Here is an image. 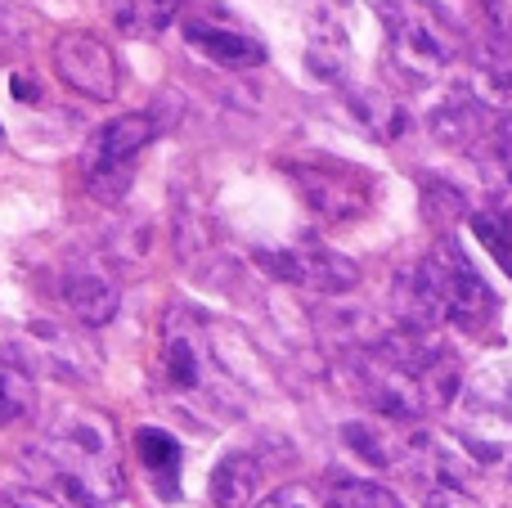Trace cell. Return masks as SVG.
<instances>
[{
    "mask_svg": "<svg viewBox=\"0 0 512 508\" xmlns=\"http://www.w3.org/2000/svg\"><path fill=\"white\" fill-rule=\"evenodd\" d=\"M355 392L391 419H427L459 392V360L436 333L405 329L378 333L346 360Z\"/></svg>",
    "mask_w": 512,
    "mask_h": 508,
    "instance_id": "cell-1",
    "label": "cell"
},
{
    "mask_svg": "<svg viewBox=\"0 0 512 508\" xmlns=\"http://www.w3.org/2000/svg\"><path fill=\"white\" fill-rule=\"evenodd\" d=\"M32 464H41V486L81 508H113L126 491L122 459L108 419L90 410H63L32 446Z\"/></svg>",
    "mask_w": 512,
    "mask_h": 508,
    "instance_id": "cell-2",
    "label": "cell"
},
{
    "mask_svg": "<svg viewBox=\"0 0 512 508\" xmlns=\"http://www.w3.org/2000/svg\"><path fill=\"white\" fill-rule=\"evenodd\" d=\"M396 311L405 329L436 333L441 324H454L463 333H477L495 315V293L472 270L459 243L445 239L396 279Z\"/></svg>",
    "mask_w": 512,
    "mask_h": 508,
    "instance_id": "cell-3",
    "label": "cell"
},
{
    "mask_svg": "<svg viewBox=\"0 0 512 508\" xmlns=\"http://www.w3.org/2000/svg\"><path fill=\"white\" fill-rule=\"evenodd\" d=\"M162 374H167V387L194 414H207L216 423L243 414L239 378L230 374L221 347H216L212 320L198 306L176 302L167 311V324H162Z\"/></svg>",
    "mask_w": 512,
    "mask_h": 508,
    "instance_id": "cell-4",
    "label": "cell"
},
{
    "mask_svg": "<svg viewBox=\"0 0 512 508\" xmlns=\"http://www.w3.org/2000/svg\"><path fill=\"white\" fill-rule=\"evenodd\" d=\"M378 14L387 27L391 59L409 81L436 77L463 54V27L436 0H378Z\"/></svg>",
    "mask_w": 512,
    "mask_h": 508,
    "instance_id": "cell-5",
    "label": "cell"
},
{
    "mask_svg": "<svg viewBox=\"0 0 512 508\" xmlns=\"http://www.w3.org/2000/svg\"><path fill=\"white\" fill-rule=\"evenodd\" d=\"M463 450L472 464H512V365H486L463 392Z\"/></svg>",
    "mask_w": 512,
    "mask_h": 508,
    "instance_id": "cell-6",
    "label": "cell"
},
{
    "mask_svg": "<svg viewBox=\"0 0 512 508\" xmlns=\"http://www.w3.org/2000/svg\"><path fill=\"white\" fill-rule=\"evenodd\" d=\"M153 135H158V122L149 113H126L95 131L81 167H86V185L99 203H117L126 194V185L135 176V158L149 149Z\"/></svg>",
    "mask_w": 512,
    "mask_h": 508,
    "instance_id": "cell-7",
    "label": "cell"
},
{
    "mask_svg": "<svg viewBox=\"0 0 512 508\" xmlns=\"http://www.w3.org/2000/svg\"><path fill=\"white\" fill-rule=\"evenodd\" d=\"M288 176L297 180V189L310 203V212L333 221V225L355 221V216H364L373 203V176L364 167H355V162L306 158V162H292Z\"/></svg>",
    "mask_w": 512,
    "mask_h": 508,
    "instance_id": "cell-8",
    "label": "cell"
},
{
    "mask_svg": "<svg viewBox=\"0 0 512 508\" xmlns=\"http://www.w3.org/2000/svg\"><path fill=\"white\" fill-rule=\"evenodd\" d=\"M54 72H59V81L68 90L95 99V104H108L122 90V68H117L113 45L99 32H86V27L63 32L54 41Z\"/></svg>",
    "mask_w": 512,
    "mask_h": 508,
    "instance_id": "cell-9",
    "label": "cell"
},
{
    "mask_svg": "<svg viewBox=\"0 0 512 508\" xmlns=\"http://www.w3.org/2000/svg\"><path fill=\"white\" fill-rule=\"evenodd\" d=\"M265 270L297 288H310V293H346L355 288L360 270L342 257V252H328L324 243H297V248H274L261 252Z\"/></svg>",
    "mask_w": 512,
    "mask_h": 508,
    "instance_id": "cell-10",
    "label": "cell"
},
{
    "mask_svg": "<svg viewBox=\"0 0 512 508\" xmlns=\"http://www.w3.org/2000/svg\"><path fill=\"white\" fill-rule=\"evenodd\" d=\"M59 293L68 302V311L90 329H99L117 315V279L99 261H72L59 279Z\"/></svg>",
    "mask_w": 512,
    "mask_h": 508,
    "instance_id": "cell-11",
    "label": "cell"
},
{
    "mask_svg": "<svg viewBox=\"0 0 512 508\" xmlns=\"http://www.w3.org/2000/svg\"><path fill=\"white\" fill-rule=\"evenodd\" d=\"M185 41L194 50H203L221 68H256L265 63V41L248 36L239 27H221L216 18H185Z\"/></svg>",
    "mask_w": 512,
    "mask_h": 508,
    "instance_id": "cell-12",
    "label": "cell"
},
{
    "mask_svg": "<svg viewBox=\"0 0 512 508\" xmlns=\"http://www.w3.org/2000/svg\"><path fill=\"white\" fill-rule=\"evenodd\" d=\"M261 482H265V459L252 455V450H234L212 473V504L216 508H256L261 504Z\"/></svg>",
    "mask_w": 512,
    "mask_h": 508,
    "instance_id": "cell-13",
    "label": "cell"
},
{
    "mask_svg": "<svg viewBox=\"0 0 512 508\" xmlns=\"http://www.w3.org/2000/svg\"><path fill=\"white\" fill-rule=\"evenodd\" d=\"M135 450H140L144 468H149L153 486H158L162 500H176L180 495V441L162 428H140L135 432Z\"/></svg>",
    "mask_w": 512,
    "mask_h": 508,
    "instance_id": "cell-14",
    "label": "cell"
},
{
    "mask_svg": "<svg viewBox=\"0 0 512 508\" xmlns=\"http://www.w3.org/2000/svg\"><path fill=\"white\" fill-rule=\"evenodd\" d=\"M32 392H36L32 365L18 356V347L0 351V428L32 410Z\"/></svg>",
    "mask_w": 512,
    "mask_h": 508,
    "instance_id": "cell-15",
    "label": "cell"
},
{
    "mask_svg": "<svg viewBox=\"0 0 512 508\" xmlns=\"http://www.w3.org/2000/svg\"><path fill=\"white\" fill-rule=\"evenodd\" d=\"M180 0H113V23L126 36H158L176 23Z\"/></svg>",
    "mask_w": 512,
    "mask_h": 508,
    "instance_id": "cell-16",
    "label": "cell"
},
{
    "mask_svg": "<svg viewBox=\"0 0 512 508\" xmlns=\"http://www.w3.org/2000/svg\"><path fill=\"white\" fill-rule=\"evenodd\" d=\"M472 234L481 239V248L490 252V257L499 261V270L512 279V212H499V207H490V212H472Z\"/></svg>",
    "mask_w": 512,
    "mask_h": 508,
    "instance_id": "cell-17",
    "label": "cell"
},
{
    "mask_svg": "<svg viewBox=\"0 0 512 508\" xmlns=\"http://www.w3.org/2000/svg\"><path fill=\"white\" fill-rule=\"evenodd\" d=\"M328 508H405L400 495H391L378 482H360V477H346L328 491Z\"/></svg>",
    "mask_w": 512,
    "mask_h": 508,
    "instance_id": "cell-18",
    "label": "cell"
},
{
    "mask_svg": "<svg viewBox=\"0 0 512 508\" xmlns=\"http://www.w3.org/2000/svg\"><path fill=\"white\" fill-rule=\"evenodd\" d=\"M5 504L9 508H81V504L63 500V495L45 491V486H14V491H5Z\"/></svg>",
    "mask_w": 512,
    "mask_h": 508,
    "instance_id": "cell-19",
    "label": "cell"
},
{
    "mask_svg": "<svg viewBox=\"0 0 512 508\" xmlns=\"http://www.w3.org/2000/svg\"><path fill=\"white\" fill-rule=\"evenodd\" d=\"M256 508H319V500L310 486H279L270 500H261Z\"/></svg>",
    "mask_w": 512,
    "mask_h": 508,
    "instance_id": "cell-20",
    "label": "cell"
}]
</instances>
